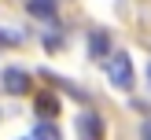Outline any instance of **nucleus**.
Masks as SVG:
<instances>
[{
    "mask_svg": "<svg viewBox=\"0 0 151 140\" xmlns=\"http://www.w3.org/2000/svg\"><path fill=\"white\" fill-rule=\"evenodd\" d=\"M147 81H151V63H147Z\"/></svg>",
    "mask_w": 151,
    "mask_h": 140,
    "instance_id": "9d476101",
    "label": "nucleus"
},
{
    "mask_svg": "<svg viewBox=\"0 0 151 140\" xmlns=\"http://www.w3.org/2000/svg\"><path fill=\"white\" fill-rule=\"evenodd\" d=\"M78 133L85 140H100L103 133H107V125H103V118L100 114H92V111H81L78 114Z\"/></svg>",
    "mask_w": 151,
    "mask_h": 140,
    "instance_id": "7ed1b4c3",
    "label": "nucleus"
},
{
    "mask_svg": "<svg viewBox=\"0 0 151 140\" xmlns=\"http://www.w3.org/2000/svg\"><path fill=\"white\" fill-rule=\"evenodd\" d=\"M37 114H44V118L59 114V100H55L52 92H41V96H37Z\"/></svg>",
    "mask_w": 151,
    "mask_h": 140,
    "instance_id": "423d86ee",
    "label": "nucleus"
},
{
    "mask_svg": "<svg viewBox=\"0 0 151 140\" xmlns=\"http://www.w3.org/2000/svg\"><path fill=\"white\" fill-rule=\"evenodd\" d=\"M59 44H63V41H59V33H52V37H44V48H52V52H55Z\"/></svg>",
    "mask_w": 151,
    "mask_h": 140,
    "instance_id": "6e6552de",
    "label": "nucleus"
},
{
    "mask_svg": "<svg viewBox=\"0 0 151 140\" xmlns=\"http://www.w3.org/2000/svg\"><path fill=\"white\" fill-rule=\"evenodd\" d=\"M29 15L33 19H44V22H55V0H29Z\"/></svg>",
    "mask_w": 151,
    "mask_h": 140,
    "instance_id": "39448f33",
    "label": "nucleus"
},
{
    "mask_svg": "<svg viewBox=\"0 0 151 140\" xmlns=\"http://www.w3.org/2000/svg\"><path fill=\"white\" fill-rule=\"evenodd\" d=\"M140 133H144V136L151 140V122H144V125H140Z\"/></svg>",
    "mask_w": 151,
    "mask_h": 140,
    "instance_id": "1a4fd4ad",
    "label": "nucleus"
},
{
    "mask_svg": "<svg viewBox=\"0 0 151 140\" xmlns=\"http://www.w3.org/2000/svg\"><path fill=\"white\" fill-rule=\"evenodd\" d=\"M0 85H4V92H11V96H26L29 92V74L19 70V66H7V70L0 74Z\"/></svg>",
    "mask_w": 151,
    "mask_h": 140,
    "instance_id": "f03ea898",
    "label": "nucleus"
},
{
    "mask_svg": "<svg viewBox=\"0 0 151 140\" xmlns=\"http://www.w3.org/2000/svg\"><path fill=\"white\" fill-rule=\"evenodd\" d=\"M107 52H111V33H107V29H92V33H88V55L103 59Z\"/></svg>",
    "mask_w": 151,
    "mask_h": 140,
    "instance_id": "20e7f679",
    "label": "nucleus"
},
{
    "mask_svg": "<svg viewBox=\"0 0 151 140\" xmlns=\"http://www.w3.org/2000/svg\"><path fill=\"white\" fill-rule=\"evenodd\" d=\"M107 78L118 88H133V59H129V52H107Z\"/></svg>",
    "mask_w": 151,
    "mask_h": 140,
    "instance_id": "f257e3e1",
    "label": "nucleus"
},
{
    "mask_svg": "<svg viewBox=\"0 0 151 140\" xmlns=\"http://www.w3.org/2000/svg\"><path fill=\"white\" fill-rule=\"evenodd\" d=\"M33 136H48V140H55V136H59V125H52V122H37V125H33Z\"/></svg>",
    "mask_w": 151,
    "mask_h": 140,
    "instance_id": "0eeeda50",
    "label": "nucleus"
}]
</instances>
